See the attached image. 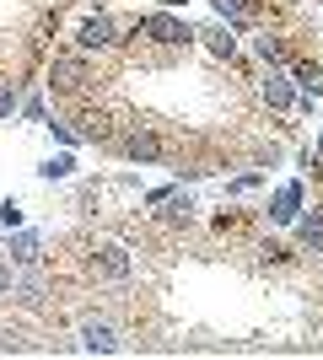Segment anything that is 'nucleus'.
<instances>
[{"label":"nucleus","instance_id":"nucleus-10","mask_svg":"<svg viewBox=\"0 0 323 360\" xmlns=\"http://www.w3.org/2000/svg\"><path fill=\"white\" fill-rule=\"evenodd\" d=\"M302 210H308V178H280L264 199V221L270 226H291Z\"/></svg>","mask_w":323,"mask_h":360},{"label":"nucleus","instance_id":"nucleus-16","mask_svg":"<svg viewBox=\"0 0 323 360\" xmlns=\"http://www.w3.org/2000/svg\"><path fill=\"white\" fill-rule=\"evenodd\" d=\"M259 188H270V172H259V167H237V172L221 183V199H248V194H259Z\"/></svg>","mask_w":323,"mask_h":360},{"label":"nucleus","instance_id":"nucleus-8","mask_svg":"<svg viewBox=\"0 0 323 360\" xmlns=\"http://www.w3.org/2000/svg\"><path fill=\"white\" fill-rule=\"evenodd\" d=\"M253 97H259V108L270 113V119H291L296 108V81L286 70H253Z\"/></svg>","mask_w":323,"mask_h":360},{"label":"nucleus","instance_id":"nucleus-5","mask_svg":"<svg viewBox=\"0 0 323 360\" xmlns=\"http://www.w3.org/2000/svg\"><path fill=\"white\" fill-rule=\"evenodd\" d=\"M70 49L92 54V60L119 54V16H113V11H87L76 27H70Z\"/></svg>","mask_w":323,"mask_h":360},{"label":"nucleus","instance_id":"nucleus-18","mask_svg":"<svg viewBox=\"0 0 323 360\" xmlns=\"http://www.w3.org/2000/svg\"><path fill=\"white\" fill-rule=\"evenodd\" d=\"M38 178L44 183H70L76 178V150H54L49 162H38Z\"/></svg>","mask_w":323,"mask_h":360},{"label":"nucleus","instance_id":"nucleus-14","mask_svg":"<svg viewBox=\"0 0 323 360\" xmlns=\"http://www.w3.org/2000/svg\"><path fill=\"white\" fill-rule=\"evenodd\" d=\"M253 253H259V264L264 269H291L296 258V242H286V237H253Z\"/></svg>","mask_w":323,"mask_h":360},{"label":"nucleus","instance_id":"nucleus-11","mask_svg":"<svg viewBox=\"0 0 323 360\" xmlns=\"http://www.w3.org/2000/svg\"><path fill=\"white\" fill-rule=\"evenodd\" d=\"M0 248H6V258H11L16 269H32V264H44L49 237L38 231V226H16V231H6V237H0Z\"/></svg>","mask_w":323,"mask_h":360},{"label":"nucleus","instance_id":"nucleus-1","mask_svg":"<svg viewBox=\"0 0 323 360\" xmlns=\"http://www.w3.org/2000/svg\"><path fill=\"white\" fill-rule=\"evenodd\" d=\"M103 75H97V60L92 54H81V49H54L44 60V81L38 86L54 97V108H81V103H103V86H97Z\"/></svg>","mask_w":323,"mask_h":360},{"label":"nucleus","instance_id":"nucleus-6","mask_svg":"<svg viewBox=\"0 0 323 360\" xmlns=\"http://www.w3.org/2000/svg\"><path fill=\"white\" fill-rule=\"evenodd\" d=\"M248 49H253L259 70H286V65L296 60V44H291V32L280 27V22H259V27H248Z\"/></svg>","mask_w":323,"mask_h":360},{"label":"nucleus","instance_id":"nucleus-26","mask_svg":"<svg viewBox=\"0 0 323 360\" xmlns=\"http://www.w3.org/2000/svg\"><path fill=\"white\" fill-rule=\"evenodd\" d=\"M312 150H318V156H323V124H318V135H312Z\"/></svg>","mask_w":323,"mask_h":360},{"label":"nucleus","instance_id":"nucleus-15","mask_svg":"<svg viewBox=\"0 0 323 360\" xmlns=\"http://www.w3.org/2000/svg\"><path fill=\"white\" fill-rule=\"evenodd\" d=\"M243 167H259V172H275V167H286V140H253V146L243 150Z\"/></svg>","mask_w":323,"mask_h":360},{"label":"nucleus","instance_id":"nucleus-21","mask_svg":"<svg viewBox=\"0 0 323 360\" xmlns=\"http://www.w3.org/2000/svg\"><path fill=\"white\" fill-rule=\"evenodd\" d=\"M243 226H248V210H221V215L210 221V231H221V237H237Z\"/></svg>","mask_w":323,"mask_h":360},{"label":"nucleus","instance_id":"nucleus-12","mask_svg":"<svg viewBox=\"0 0 323 360\" xmlns=\"http://www.w3.org/2000/svg\"><path fill=\"white\" fill-rule=\"evenodd\" d=\"M194 38H200V49L215 65H237V49H243L237 38H243V32H232L227 22H205V27H194Z\"/></svg>","mask_w":323,"mask_h":360},{"label":"nucleus","instance_id":"nucleus-19","mask_svg":"<svg viewBox=\"0 0 323 360\" xmlns=\"http://www.w3.org/2000/svg\"><path fill=\"white\" fill-rule=\"evenodd\" d=\"M16 119H27V124H49V97L38 86L22 91V103H16Z\"/></svg>","mask_w":323,"mask_h":360},{"label":"nucleus","instance_id":"nucleus-17","mask_svg":"<svg viewBox=\"0 0 323 360\" xmlns=\"http://www.w3.org/2000/svg\"><path fill=\"white\" fill-rule=\"evenodd\" d=\"M27 86H38V81H22L16 70H0V119H16V103H22Z\"/></svg>","mask_w":323,"mask_h":360},{"label":"nucleus","instance_id":"nucleus-2","mask_svg":"<svg viewBox=\"0 0 323 360\" xmlns=\"http://www.w3.org/2000/svg\"><path fill=\"white\" fill-rule=\"evenodd\" d=\"M108 156L135 162V167H167L172 156H184V140H172L162 124H140V119H129V113H119L113 140H108Z\"/></svg>","mask_w":323,"mask_h":360},{"label":"nucleus","instance_id":"nucleus-7","mask_svg":"<svg viewBox=\"0 0 323 360\" xmlns=\"http://www.w3.org/2000/svg\"><path fill=\"white\" fill-rule=\"evenodd\" d=\"M124 328L113 323V317H81L76 323V355H124Z\"/></svg>","mask_w":323,"mask_h":360},{"label":"nucleus","instance_id":"nucleus-25","mask_svg":"<svg viewBox=\"0 0 323 360\" xmlns=\"http://www.w3.org/2000/svg\"><path fill=\"white\" fill-rule=\"evenodd\" d=\"M156 6H162V11H184L189 0H156Z\"/></svg>","mask_w":323,"mask_h":360},{"label":"nucleus","instance_id":"nucleus-23","mask_svg":"<svg viewBox=\"0 0 323 360\" xmlns=\"http://www.w3.org/2000/svg\"><path fill=\"white\" fill-rule=\"evenodd\" d=\"M172 188H178L172 178H167V183H156V188H140V205H146V210H156V205H162V199H167Z\"/></svg>","mask_w":323,"mask_h":360},{"label":"nucleus","instance_id":"nucleus-20","mask_svg":"<svg viewBox=\"0 0 323 360\" xmlns=\"http://www.w3.org/2000/svg\"><path fill=\"white\" fill-rule=\"evenodd\" d=\"M44 129H49L54 140H60V150H76V146H81V129H76L70 119H65V113H49V124H44Z\"/></svg>","mask_w":323,"mask_h":360},{"label":"nucleus","instance_id":"nucleus-3","mask_svg":"<svg viewBox=\"0 0 323 360\" xmlns=\"http://www.w3.org/2000/svg\"><path fill=\"white\" fill-rule=\"evenodd\" d=\"M76 269L87 274L92 285L119 290V285H129V274H135V253L113 237H81L76 242Z\"/></svg>","mask_w":323,"mask_h":360},{"label":"nucleus","instance_id":"nucleus-22","mask_svg":"<svg viewBox=\"0 0 323 360\" xmlns=\"http://www.w3.org/2000/svg\"><path fill=\"white\" fill-rule=\"evenodd\" d=\"M16 226H27V215H22V199H0V231H16Z\"/></svg>","mask_w":323,"mask_h":360},{"label":"nucleus","instance_id":"nucleus-4","mask_svg":"<svg viewBox=\"0 0 323 360\" xmlns=\"http://www.w3.org/2000/svg\"><path fill=\"white\" fill-rule=\"evenodd\" d=\"M6 307H11V312H27V317H44L49 307H54V274H49V264L16 269V280H11V296H6Z\"/></svg>","mask_w":323,"mask_h":360},{"label":"nucleus","instance_id":"nucleus-24","mask_svg":"<svg viewBox=\"0 0 323 360\" xmlns=\"http://www.w3.org/2000/svg\"><path fill=\"white\" fill-rule=\"evenodd\" d=\"M11 280H16V264L0 253V307H6V296H11Z\"/></svg>","mask_w":323,"mask_h":360},{"label":"nucleus","instance_id":"nucleus-13","mask_svg":"<svg viewBox=\"0 0 323 360\" xmlns=\"http://www.w3.org/2000/svg\"><path fill=\"white\" fill-rule=\"evenodd\" d=\"M291 231H296V253H312V258H323V210H302L291 221Z\"/></svg>","mask_w":323,"mask_h":360},{"label":"nucleus","instance_id":"nucleus-9","mask_svg":"<svg viewBox=\"0 0 323 360\" xmlns=\"http://www.w3.org/2000/svg\"><path fill=\"white\" fill-rule=\"evenodd\" d=\"M151 226L162 231V237H184V231H194V226H200V205H194V194H189V188H172V194L151 210Z\"/></svg>","mask_w":323,"mask_h":360}]
</instances>
